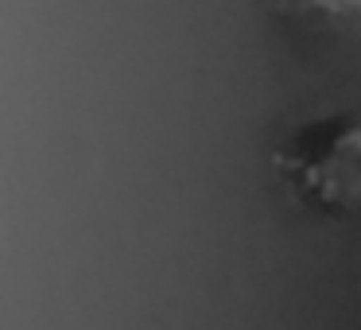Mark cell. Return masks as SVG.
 Listing matches in <instances>:
<instances>
[{
    "label": "cell",
    "mask_w": 361,
    "mask_h": 330,
    "mask_svg": "<svg viewBox=\"0 0 361 330\" xmlns=\"http://www.w3.org/2000/svg\"><path fill=\"white\" fill-rule=\"evenodd\" d=\"M268 164L295 202L326 218L357 210V121L350 113L291 125L272 144Z\"/></svg>",
    "instance_id": "1"
},
{
    "label": "cell",
    "mask_w": 361,
    "mask_h": 330,
    "mask_svg": "<svg viewBox=\"0 0 361 330\" xmlns=\"http://www.w3.org/2000/svg\"><path fill=\"white\" fill-rule=\"evenodd\" d=\"M268 16L303 43H330L353 32L357 0H264Z\"/></svg>",
    "instance_id": "2"
}]
</instances>
